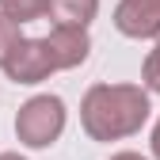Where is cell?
<instances>
[{"label": "cell", "instance_id": "4", "mask_svg": "<svg viewBox=\"0 0 160 160\" xmlns=\"http://www.w3.org/2000/svg\"><path fill=\"white\" fill-rule=\"evenodd\" d=\"M42 38H46V50L53 57L57 72H61V69H80V65L88 61V53H92V34H88V27L53 23L50 34H42Z\"/></svg>", "mask_w": 160, "mask_h": 160}, {"label": "cell", "instance_id": "12", "mask_svg": "<svg viewBox=\"0 0 160 160\" xmlns=\"http://www.w3.org/2000/svg\"><path fill=\"white\" fill-rule=\"evenodd\" d=\"M0 160H27L23 152H0Z\"/></svg>", "mask_w": 160, "mask_h": 160}, {"label": "cell", "instance_id": "11", "mask_svg": "<svg viewBox=\"0 0 160 160\" xmlns=\"http://www.w3.org/2000/svg\"><path fill=\"white\" fill-rule=\"evenodd\" d=\"M111 160H149V156H141V152H133V149H122V152H114Z\"/></svg>", "mask_w": 160, "mask_h": 160}, {"label": "cell", "instance_id": "6", "mask_svg": "<svg viewBox=\"0 0 160 160\" xmlns=\"http://www.w3.org/2000/svg\"><path fill=\"white\" fill-rule=\"evenodd\" d=\"M95 15H99V0H46V19L53 23L92 27Z\"/></svg>", "mask_w": 160, "mask_h": 160}, {"label": "cell", "instance_id": "13", "mask_svg": "<svg viewBox=\"0 0 160 160\" xmlns=\"http://www.w3.org/2000/svg\"><path fill=\"white\" fill-rule=\"evenodd\" d=\"M141 4H156V8H160V0H141Z\"/></svg>", "mask_w": 160, "mask_h": 160}, {"label": "cell", "instance_id": "7", "mask_svg": "<svg viewBox=\"0 0 160 160\" xmlns=\"http://www.w3.org/2000/svg\"><path fill=\"white\" fill-rule=\"evenodd\" d=\"M0 12L23 27L34 19H46V0H0Z\"/></svg>", "mask_w": 160, "mask_h": 160}, {"label": "cell", "instance_id": "8", "mask_svg": "<svg viewBox=\"0 0 160 160\" xmlns=\"http://www.w3.org/2000/svg\"><path fill=\"white\" fill-rule=\"evenodd\" d=\"M141 88L149 95H160V42L145 53V61H141Z\"/></svg>", "mask_w": 160, "mask_h": 160}, {"label": "cell", "instance_id": "14", "mask_svg": "<svg viewBox=\"0 0 160 160\" xmlns=\"http://www.w3.org/2000/svg\"><path fill=\"white\" fill-rule=\"evenodd\" d=\"M152 42H160V34H156V38H152Z\"/></svg>", "mask_w": 160, "mask_h": 160}, {"label": "cell", "instance_id": "10", "mask_svg": "<svg viewBox=\"0 0 160 160\" xmlns=\"http://www.w3.org/2000/svg\"><path fill=\"white\" fill-rule=\"evenodd\" d=\"M149 152H152V160H160V118H156V126L149 133Z\"/></svg>", "mask_w": 160, "mask_h": 160}, {"label": "cell", "instance_id": "9", "mask_svg": "<svg viewBox=\"0 0 160 160\" xmlns=\"http://www.w3.org/2000/svg\"><path fill=\"white\" fill-rule=\"evenodd\" d=\"M23 38V31H19V23L15 19H8L4 12H0V65H4V57L15 50V42Z\"/></svg>", "mask_w": 160, "mask_h": 160}, {"label": "cell", "instance_id": "2", "mask_svg": "<svg viewBox=\"0 0 160 160\" xmlns=\"http://www.w3.org/2000/svg\"><path fill=\"white\" fill-rule=\"evenodd\" d=\"M65 126H69V107L53 92H38L27 103H19V111H15V141L34 152L57 145Z\"/></svg>", "mask_w": 160, "mask_h": 160}, {"label": "cell", "instance_id": "5", "mask_svg": "<svg viewBox=\"0 0 160 160\" xmlns=\"http://www.w3.org/2000/svg\"><path fill=\"white\" fill-rule=\"evenodd\" d=\"M111 23L118 34L126 38H156L160 34V8L156 4H141V0H118L114 4V15Z\"/></svg>", "mask_w": 160, "mask_h": 160}, {"label": "cell", "instance_id": "3", "mask_svg": "<svg viewBox=\"0 0 160 160\" xmlns=\"http://www.w3.org/2000/svg\"><path fill=\"white\" fill-rule=\"evenodd\" d=\"M0 69H4V76L12 84H19V88H34V84H42V80H50L57 72L53 57L46 50V38H19L15 50L4 57Z\"/></svg>", "mask_w": 160, "mask_h": 160}, {"label": "cell", "instance_id": "1", "mask_svg": "<svg viewBox=\"0 0 160 160\" xmlns=\"http://www.w3.org/2000/svg\"><path fill=\"white\" fill-rule=\"evenodd\" d=\"M149 114L152 95L141 84H92L80 99V130L99 145L141 133Z\"/></svg>", "mask_w": 160, "mask_h": 160}]
</instances>
